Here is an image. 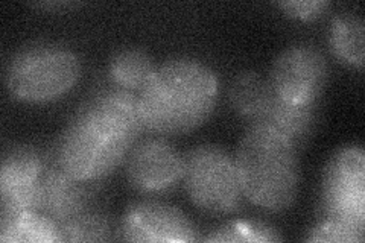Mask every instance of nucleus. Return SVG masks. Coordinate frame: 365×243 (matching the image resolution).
I'll return each mask as SVG.
<instances>
[{"label": "nucleus", "instance_id": "nucleus-15", "mask_svg": "<svg viewBox=\"0 0 365 243\" xmlns=\"http://www.w3.org/2000/svg\"><path fill=\"white\" fill-rule=\"evenodd\" d=\"M157 66L153 58L140 49H125L113 56L110 76L113 83L130 91H142L150 83Z\"/></svg>", "mask_w": 365, "mask_h": 243}, {"label": "nucleus", "instance_id": "nucleus-11", "mask_svg": "<svg viewBox=\"0 0 365 243\" xmlns=\"http://www.w3.org/2000/svg\"><path fill=\"white\" fill-rule=\"evenodd\" d=\"M88 195L83 181H76L56 165L46 166L40 181L38 213L63 224L86 212Z\"/></svg>", "mask_w": 365, "mask_h": 243}, {"label": "nucleus", "instance_id": "nucleus-12", "mask_svg": "<svg viewBox=\"0 0 365 243\" xmlns=\"http://www.w3.org/2000/svg\"><path fill=\"white\" fill-rule=\"evenodd\" d=\"M274 90L269 81L256 72L239 73L230 86L228 99L236 114L250 125L259 123L272 102Z\"/></svg>", "mask_w": 365, "mask_h": 243}, {"label": "nucleus", "instance_id": "nucleus-5", "mask_svg": "<svg viewBox=\"0 0 365 243\" xmlns=\"http://www.w3.org/2000/svg\"><path fill=\"white\" fill-rule=\"evenodd\" d=\"M185 186L201 210L225 214L237 210L242 200L235 157L215 145H201L185 157Z\"/></svg>", "mask_w": 365, "mask_h": 243}, {"label": "nucleus", "instance_id": "nucleus-10", "mask_svg": "<svg viewBox=\"0 0 365 243\" xmlns=\"http://www.w3.org/2000/svg\"><path fill=\"white\" fill-rule=\"evenodd\" d=\"M122 239L128 242H195L197 229L177 207L143 201L128 208L122 221Z\"/></svg>", "mask_w": 365, "mask_h": 243}, {"label": "nucleus", "instance_id": "nucleus-2", "mask_svg": "<svg viewBox=\"0 0 365 243\" xmlns=\"http://www.w3.org/2000/svg\"><path fill=\"white\" fill-rule=\"evenodd\" d=\"M218 78L193 58H173L155 68L142 91L139 107L146 131L165 135L197 130L212 115Z\"/></svg>", "mask_w": 365, "mask_h": 243}, {"label": "nucleus", "instance_id": "nucleus-21", "mask_svg": "<svg viewBox=\"0 0 365 243\" xmlns=\"http://www.w3.org/2000/svg\"><path fill=\"white\" fill-rule=\"evenodd\" d=\"M36 8H46L49 11H53V9H64V8H72L75 6V4H71V2H46V4H36L34 5Z\"/></svg>", "mask_w": 365, "mask_h": 243}, {"label": "nucleus", "instance_id": "nucleus-17", "mask_svg": "<svg viewBox=\"0 0 365 243\" xmlns=\"http://www.w3.org/2000/svg\"><path fill=\"white\" fill-rule=\"evenodd\" d=\"M111 227L107 219L95 213H81L58 224V242H106Z\"/></svg>", "mask_w": 365, "mask_h": 243}, {"label": "nucleus", "instance_id": "nucleus-1", "mask_svg": "<svg viewBox=\"0 0 365 243\" xmlns=\"http://www.w3.org/2000/svg\"><path fill=\"white\" fill-rule=\"evenodd\" d=\"M145 131L139 96L120 87L101 91L68 123L55 165L76 181L101 180L130 155Z\"/></svg>", "mask_w": 365, "mask_h": 243}, {"label": "nucleus", "instance_id": "nucleus-19", "mask_svg": "<svg viewBox=\"0 0 365 243\" xmlns=\"http://www.w3.org/2000/svg\"><path fill=\"white\" fill-rule=\"evenodd\" d=\"M365 229L353 225L323 219L318 222L306 237V242H335V243H362L365 239Z\"/></svg>", "mask_w": 365, "mask_h": 243}, {"label": "nucleus", "instance_id": "nucleus-7", "mask_svg": "<svg viewBox=\"0 0 365 243\" xmlns=\"http://www.w3.org/2000/svg\"><path fill=\"white\" fill-rule=\"evenodd\" d=\"M327 78L324 55L311 44H295L276 58L268 81L282 100L292 105H312L322 96Z\"/></svg>", "mask_w": 365, "mask_h": 243}, {"label": "nucleus", "instance_id": "nucleus-9", "mask_svg": "<svg viewBox=\"0 0 365 243\" xmlns=\"http://www.w3.org/2000/svg\"><path fill=\"white\" fill-rule=\"evenodd\" d=\"M185 173V158L162 138H148L127 157V177L135 190L165 192L175 187Z\"/></svg>", "mask_w": 365, "mask_h": 243}, {"label": "nucleus", "instance_id": "nucleus-14", "mask_svg": "<svg viewBox=\"0 0 365 243\" xmlns=\"http://www.w3.org/2000/svg\"><path fill=\"white\" fill-rule=\"evenodd\" d=\"M0 242L52 243L58 242V224L38 212L0 214Z\"/></svg>", "mask_w": 365, "mask_h": 243}, {"label": "nucleus", "instance_id": "nucleus-6", "mask_svg": "<svg viewBox=\"0 0 365 243\" xmlns=\"http://www.w3.org/2000/svg\"><path fill=\"white\" fill-rule=\"evenodd\" d=\"M324 219L365 229V155L361 146H346L329 160L322 181Z\"/></svg>", "mask_w": 365, "mask_h": 243}, {"label": "nucleus", "instance_id": "nucleus-4", "mask_svg": "<svg viewBox=\"0 0 365 243\" xmlns=\"http://www.w3.org/2000/svg\"><path fill=\"white\" fill-rule=\"evenodd\" d=\"M79 76L81 63L76 53L60 44L40 43L21 49L6 68V87L16 99L44 103L63 98Z\"/></svg>", "mask_w": 365, "mask_h": 243}, {"label": "nucleus", "instance_id": "nucleus-8", "mask_svg": "<svg viewBox=\"0 0 365 243\" xmlns=\"http://www.w3.org/2000/svg\"><path fill=\"white\" fill-rule=\"evenodd\" d=\"M46 166L32 148H14L4 155L0 167L2 214L38 212L40 181Z\"/></svg>", "mask_w": 365, "mask_h": 243}, {"label": "nucleus", "instance_id": "nucleus-16", "mask_svg": "<svg viewBox=\"0 0 365 243\" xmlns=\"http://www.w3.org/2000/svg\"><path fill=\"white\" fill-rule=\"evenodd\" d=\"M330 48L338 60L350 66H364V21L355 14H341L330 26Z\"/></svg>", "mask_w": 365, "mask_h": 243}, {"label": "nucleus", "instance_id": "nucleus-3", "mask_svg": "<svg viewBox=\"0 0 365 243\" xmlns=\"http://www.w3.org/2000/svg\"><path fill=\"white\" fill-rule=\"evenodd\" d=\"M235 163L242 195L260 208L282 213L292 207L300 184L297 148L267 125H250Z\"/></svg>", "mask_w": 365, "mask_h": 243}, {"label": "nucleus", "instance_id": "nucleus-13", "mask_svg": "<svg viewBox=\"0 0 365 243\" xmlns=\"http://www.w3.org/2000/svg\"><path fill=\"white\" fill-rule=\"evenodd\" d=\"M259 123L276 130L297 148L303 145L314 131L317 123V103L292 105V103L274 96Z\"/></svg>", "mask_w": 365, "mask_h": 243}, {"label": "nucleus", "instance_id": "nucleus-20", "mask_svg": "<svg viewBox=\"0 0 365 243\" xmlns=\"http://www.w3.org/2000/svg\"><path fill=\"white\" fill-rule=\"evenodd\" d=\"M277 6L291 17L311 21L324 16L330 4L326 0H288V2H279Z\"/></svg>", "mask_w": 365, "mask_h": 243}, {"label": "nucleus", "instance_id": "nucleus-18", "mask_svg": "<svg viewBox=\"0 0 365 243\" xmlns=\"http://www.w3.org/2000/svg\"><path fill=\"white\" fill-rule=\"evenodd\" d=\"M280 236L276 228L264 222L255 221H235L228 222L218 229H215L205 242L215 243H233V242H280Z\"/></svg>", "mask_w": 365, "mask_h": 243}]
</instances>
